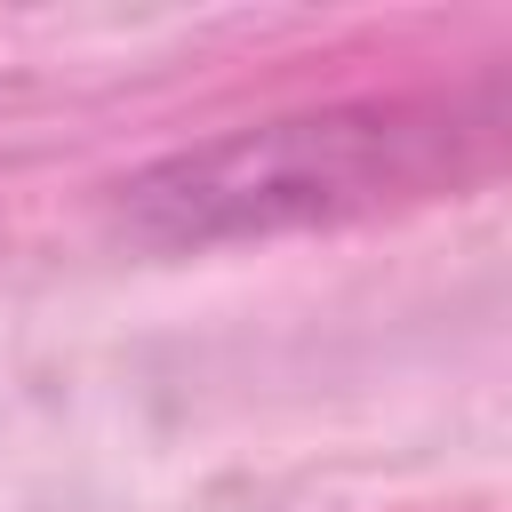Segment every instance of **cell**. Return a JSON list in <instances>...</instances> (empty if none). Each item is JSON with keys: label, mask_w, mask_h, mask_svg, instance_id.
<instances>
[{"label": "cell", "mask_w": 512, "mask_h": 512, "mask_svg": "<svg viewBox=\"0 0 512 512\" xmlns=\"http://www.w3.org/2000/svg\"><path fill=\"white\" fill-rule=\"evenodd\" d=\"M456 128L464 120L448 104H352L312 120H264L136 176L128 208L160 240L288 232L440 184V168L456 160Z\"/></svg>", "instance_id": "1"}]
</instances>
